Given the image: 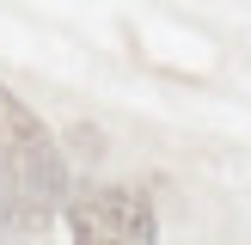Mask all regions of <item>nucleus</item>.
Wrapping results in <instances>:
<instances>
[{
    "label": "nucleus",
    "mask_w": 251,
    "mask_h": 245,
    "mask_svg": "<svg viewBox=\"0 0 251 245\" xmlns=\"http://www.w3.org/2000/svg\"><path fill=\"white\" fill-rule=\"evenodd\" d=\"M68 196V172L49 129L0 86V215L12 233H43Z\"/></svg>",
    "instance_id": "obj_1"
},
{
    "label": "nucleus",
    "mask_w": 251,
    "mask_h": 245,
    "mask_svg": "<svg viewBox=\"0 0 251 245\" xmlns=\"http://www.w3.org/2000/svg\"><path fill=\"white\" fill-rule=\"evenodd\" d=\"M74 239H104V245H147L153 239V208L135 190H92L80 202H68Z\"/></svg>",
    "instance_id": "obj_2"
}]
</instances>
